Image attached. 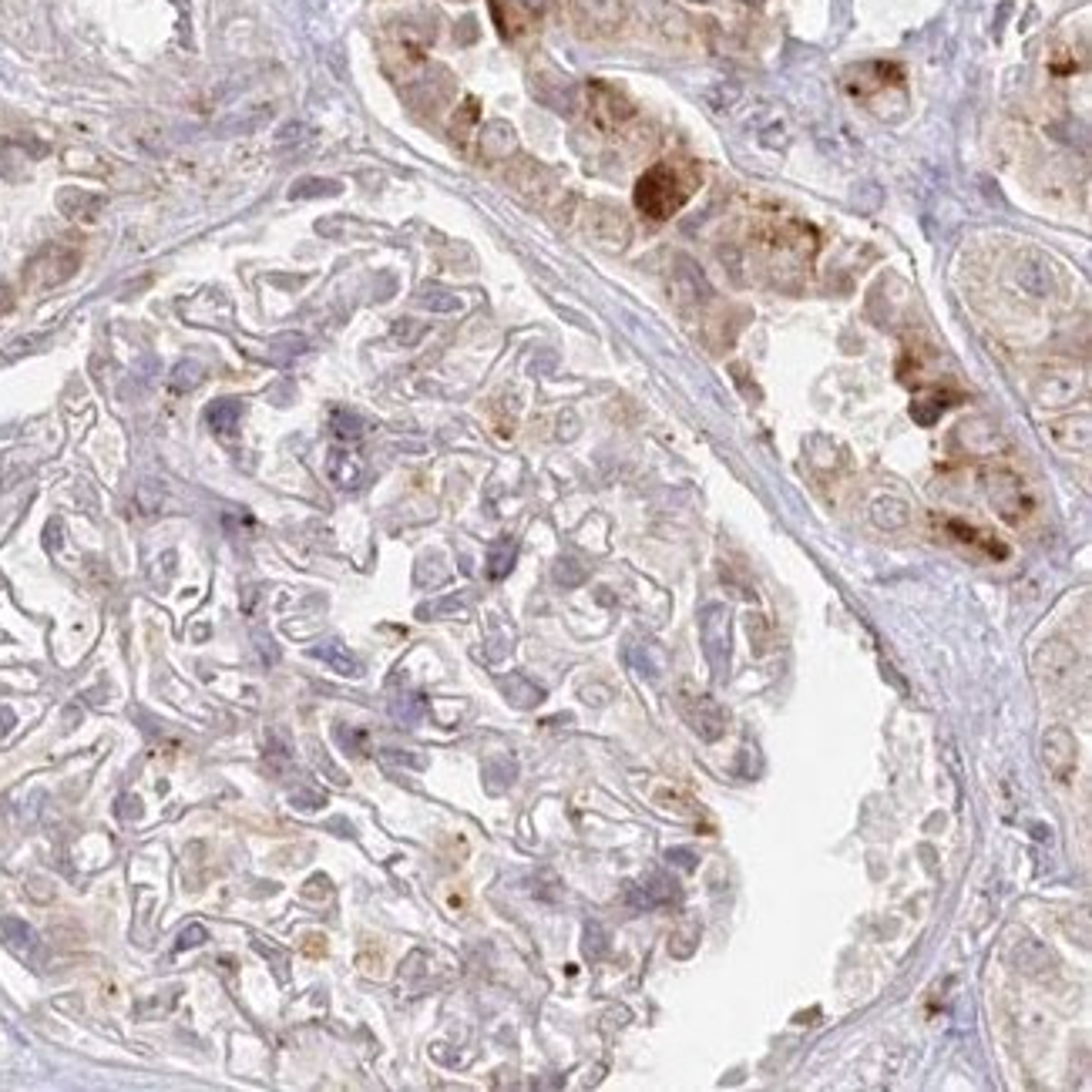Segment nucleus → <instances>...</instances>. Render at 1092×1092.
I'll use <instances>...</instances> for the list:
<instances>
[{
    "label": "nucleus",
    "instance_id": "7",
    "mask_svg": "<svg viewBox=\"0 0 1092 1092\" xmlns=\"http://www.w3.org/2000/svg\"><path fill=\"white\" fill-rule=\"evenodd\" d=\"M699 636H703V653L710 659L716 673L730 666V612L726 606H706L699 619Z\"/></svg>",
    "mask_w": 1092,
    "mask_h": 1092
},
{
    "label": "nucleus",
    "instance_id": "31",
    "mask_svg": "<svg viewBox=\"0 0 1092 1092\" xmlns=\"http://www.w3.org/2000/svg\"><path fill=\"white\" fill-rule=\"evenodd\" d=\"M14 306V293L7 290V286H0V313H11Z\"/></svg>",
    "mask_w": 1092,
    "mask_h": 1092
},
{
    "label": "nucleus",
    "instance_id": "26",
    "mask_svg": "<svg viewBox=\"0 0 1092 1092\" xmlns=\"http://www.w3.org/2000/svg\"><path fill=\"white\" fill-rule=\"evenodd\" d=\"M333 430H337V434H340L343 440H353V437H360L363 424H360V417H357V414H347V410H337V414H333Z\"/></svg>",
    "mask_w": 1092,
    "mask_h": 1092
},
{
    "label": "nucleus",
    "instance_id": "21",
    "mask_svg": "<svg viewBox=\"0 0 1092 1092\" xmlns=\"http://www.w3.org/2000/svg\"><path fill=\"white\" fill-rule=\"evenodd\" d=\"M360 471H363V467H360V461L353 454L333 451V457H330V474H333V481H337L340 487H357Z\"/></svg>",
    "mask_w": 1092,
    "mask_h": 1092
},
{
    "label": "nucleus",
    "instance_id": "2",
    "mask_svg": "<svg viewBox=\"0 0 1092 1092\" xmlns=\"http://www.w3.org/2000/svg\"><path fill=\"white\" fill-rule=\"evenodd\" d=\"M982 487H985V497H989L992 511L999 514L1005 524H1012V528H1022V524L1032 518V511H1036V494L1029 491L1025 477L1019 471H1012V467L989 464L982 471Z\"/></svg>",
    "mask_w": 1092,
    "mask_h": 1092
},
{
    "label": "nucleus",
    "instance_id": "28",
    "mask_svg": "<svg viewBox=\"0 0 1092 1092\" xmlns=\"http://www.w3.org/2000/svg\"><path fill=\"white\" fill-rule=\"evenodd\" d=\"M586 938H589V942H586V955L589 958H599L602 952H606V942H602V928L599 925H589Z\"/></svg>",
    "mask_w": 1092,
    "mask_h": 1092
},
{
    "label": "nucleus",
    "instance_id": "9",
    "mask_svg": "<svg viewBox=\"0 0 1092 1092\" xmlns=\"http://www.w3.org/2000/svg\"><path fill=\"white\" fill-rule=\"evenodd\" d=\"M589 111L599 128H616V124H626L632 114H636V104H632L622 91L609 88V84H592Z\"/></svg>",
    "mask_w": 1092,
    "mask_h": 1092
},
{
    "label": "nucleus",
    "instance_id": "20",
    "mask_svg": "<svg viewBox=\"0 0 1092 1092\" xmlns=\"http://www.w3.org/2000/svg\"><path fill=\"white\" fill-rule=\"evenodd\" d=\"M955 400H958V394L948 397V394H942V390H932V397L925 394V397H918V400H915V404H912V414H915V420H922V424H935V420L942 417L945 410L955 404Z\"/></svg>",
    "mask_w": 1092,
    "mask_h": 1092
},
{
    "label": "nucleus",
    "instance_id": "29",
    "mask_svg": "<svg viewBox=\"0 0 1092 1092\" xmlns=\"http://www.w3.org/2000/svg\"><path fill=\"white\" fill-rule=\"evenodd\" d=\"M199 942H206V928L203 925H192V928H186V935L178 938V948L186 952V948H196Z\"/></svg>",
    "mask_w": 1092,
    "mask_h": 1092
},
{
    "label": "nucleus",
    "instance_id": "6",
    "mask_svg": "<svg viewBox=\"0 0 1092 1092\" xmlns=\"http://www.w3.org/2000/svg\"><path fill=\"white\" fill-rule=\"evenodd\" d=\"M569 11L586 37H609L622 27V0H569Z\"/></svg>",
    "mask_w": 1092,
    "mask_h": 1092
},
{
    "label": "nucleus",
    "instance_id": "5",
    "mask_svg": "<svg viewBox=\"0 0 1092 1092\" xmlns=\"http://www.w3.org/2000/svg\"><path fill=\"white\" fill-rule=\"evenodd\" d=\"M679 710H683V716L689 720V726L703 736V740H720L723 730H726V713L720 710V703H716L713 696L706 693H696L693 686H683L679 689Z\"/></svg>",
    "mask_w": 1092,
    "mask_h": 1092
},
{
    "label": "nucleus",
    "instance_id": "4",
    "mask_svg": "<svg viewBox=\"0 0 1092 1092\" xmlns=\"http://www.w3.org/2000/svg\"><path fill=\"white\" fill-rule=\"evenodd\" d=\"M81 266V253L68 246H47L37 260L27 266V280H31L37 290H54V286L68 283Z\"/></svg>",
    "mask_w": 1092,
    "mask_h": 1092
},
{
    "label": "nucleus",
    "instance_id": "8",
    "mask_svg": "<svg viewBox=\"0 0 1092 1092\" xmlns=\"http://www.w3.org/2000/svg\"><path fill=\"white\" fill-rule=\"evenodd\" d=\"M1042 760H1046V770L1059 783H1069L1079 766V746L1072 740V733L1056 726V730H1049L1042 736Z\"/></svg>",
    "mask_w": 1092,
    "mask_h": 1092
},
{
    "label": "nucleus",
    "instance_id": "14",
    "mask_svg": "<svg viewBox=\"0 0 1092 1092\" xmlns=\"http://www.w3.org/2000/svg\"><path fill=\"white\" fill-rule=\"evenodd\" d=\"M945 528H948V534H952L955 541L969 544V549L982 552V555H989V559H995V562L1009 559V549H1005V544H1002L999 538H995V534L982 531V528H975V524H965V521H945Z\"/></svg>",
    "mask_w": 1092,
    "mask_h": 1092
},
{
    "label": "nucleus",
    "instance_id": "10",
    "mask_svg": "<svg viewBox=\"0 0 1092 1092\" xmlns=\"http://www.w3.org/2000/svg\"><path fill=\"white\" fill-rule=\"evenodd\" d=\"M1015 280L1029 296L1036 300H1046V296L1056 293V266H1052L1046 256H1025L1015 266Z\"/></svg>",
    "mask_w": 1092,
    "mask_h": 1092
},
{
    "label": "nucleus",
    "instance_id": "17",
    "mask_svg": "<svg viewBox=\"0 0 1092 1092\" xmlns=\"http://www.w3.org/2000/svg\"><path fill=\"white\" fill-rule=\"evenodd\" d=\"M239 417H243V404H239V400H216V404L206 410V420L216 434H233L239 427Z\"/></svg>",
    "mask_w": 1092,
    "mask_h": 1092
},
{
    "label": "nucleus",
    "instance_id": "18",
    "mask_svg": "<svg viewBox=\"0 0 1092 1092\" xmlns=\"http://www.w3.org/2000/svg\"><path fill=\"white\" fill-rule=\"evenodd\" d=\"M870 514H874L877 528H887V531L904 528L907 518H912V514H907V504L897 501V497H880V501H874V507H870Z\"/></svg>",
    "mask_w": 1092,
    "mask_h": 1092
},
{
    "label": "nucleus",
    "instance_id": "11",
    "mask_svg": "<svg viewBox=\"0 0 1092 1092\" xmlns=\"http://www.w3.org/2000/svg\"><path fill=\"white\" fill-rule=\"evenodd\" d=\"M1052 444L1066 454H1086L1089 451V414H1072V417H1059L1046 427Z\"/></svg>",
    "mask_w": 1092,
    "mask_h": 1092
},
{
    "label": "nucleus",
    "instance_id": "19",
    "mask_svg": "<svg viewBox=\"0 0 1092 1092\" xmlns=\"http://www.w3.org/2000/svg\"><path fill=\"white\" fill-rule=\"evenodd\" d=\"M0 935H4V942L11 945L17 955H31L37 948L34 928H27L24 922H17V918H0Z\"/></svg>",
    "mask_w": 1092,
    "mask_h": 1092
},
{
    "label": "nucleus",
    "instance_id": "30",
    "mask_svg": "<svg viewBox=\"0 0 1092 1092\" xmlns=\"http://www.w3.org/2000/svg\"><path fill=\"white\" fill-rule=\"evenodd\" d=\"M511 4L521 7V11L528 14V17H534V14H541L544 7H549V0H511Z\"/></svg>",
    "mask_w": 1092,
    "mask_h": 1092
},
{
    "label": "nucleus",
    "instance_id": "22",
    "mask_svg": "<svg viewBox=\"0 0 1092 1092\" xmlns=\"http://www.w3.org/2000/svg\"><path fill=\"white\" fill-rule=\"evenodd\" d=\"M64 168H68V171H78V175H104V171H108V165H104V161L98 158V155H94V151H84V148H71V151H64Z\"/></svg>",
    "mask_w": 1092,
    "mask_h": 1092
},
{
    "label": "nucleus",
    "instance_id": "16",
    "mask_svg": "<svg viewBox=\"0 0 1092 1092\" xmlns=\"http://www.w3.org/2000/svg\"><path fill=\"white\" fill-rule=\"evenodd\" d=\"M511 181L531 199V203H544V199H549L552 175L538 165V161H518V168H511Z\"/></svg>",
    "mask_w": 1092,
    "mask_h": 1092
},
{
    "label": "nucleus",
    "instance_id": "24",
    "mask_svg": "<svg viewBox=\"0 0 1092 1092\" xmlns=\"http://www.w3.org/2000/svg\"><path fill=\"white\" fill-rule=\"evenodd\" d=\"M511 562H514V541L497 544L491 552V562H487V575H491V579H504V575L511 572Z\"/></svg>",
    "mask_w": 1092,
    "mask_h": 1092
},
{
    "label": "nucleus",
    "instance_id": "12",
    "mask_svg": "<svg viewBox=\"0 0 1092 1092\" xmlns=\"http://www.w3.org/2000/svg\"><path fill=\"white\" fill-rule=\"evenodd\" d=\"M589 236L606 246H622L629 239V223H626V216L616 213V209L592 206L589 209Z\"/></svg>",
    "mask_w": 1092,
    "mask_h": 1092
},
{
    "label": "nucleus",
    "instance_id": "13",
    "mask_svg": "<svg viewBox=\"0 0 1092 1092\" xmlns=\"http://www.w3.org/2000/svg\"><path fill=\"white\" fill-rule=\"evenodd\" d=\"M57 209L71 219V223H94L104 209V199L84 189H61L57 192Z\"/></svg>",
    "mask_w": 1092,
    "mask_h": 1092
},
{
    "label": "nucleus",
    "instance_id": "32",
    "mask_svg": "<svg viewBox=\"0 0 1092 1092\" xmlns=\"http://www.w3.org/2000/svg\"><path fill=\"white\" fill-rule=\"evenodd\" d=\"M306 192H337V186H316L313 181V186H296L293 196H306Z\"/></svg>",
    "mask_w": 1092,
    "mask_h": 1092
},
{
    "label": "nucleus",
    "instance_id": "27",
    "mask_svg": "<svg viewBox=\"0 0 1092 1092\" xmlns=\"http://www.w3.org/2000/svg\"><path fill=\"white\" fill-rule=\"evenodd\" d=\"M474 118H477V101H464V108L454 114V135L461 141L467 138V131L474 128V124H471Z\"/></svg>",
    "mask_w": 1092,
    "mask_h": 1092
},
{
    "label": "nucleus",
    "instance_id": "15",
    "mask_svg": "<svg viewBox=\"0 0 1092 1092\" xmlns=\"http://www.w3.org/2000/svg\"><path fill=\"white\" fill-rule=\"evenodd\" d=\"M477 148H481L484 161H501L518 148V138H514V128L507 121H487L481 128V138H477Z\"/></svg>",
    "mask_w": 1092,
    "mask_h": 1092
},
{
    "label": "nucleus",
    "instance_id": "3",
    "mask_svg": "<svg viewBox=\"0 0 1092 1092\" xmlns=\"http://www.w3.org/2000/svg\"><path fill=\"white\" fill-rule=\"evenodd\" d=\"M1032 390H1036L1039 407H1066L1086 390V377L1076 363H1049L1039 370Z\"/></svg>",
    "mask_w": 1092,
    "mask_h": 1092
},
{
    "label": "nucleus",
    "instance_id": "25",
    "mask_svg": "<svg viewBox=\"0 0 1092 1092\" xmlns=\"http://www.w3.org/2000/svg\"><path fill=\"white\" fill-rule=\"evenodd\" d=\"M199 380H203V367H199V363H178L175 373H171V387L175 390L199 387Z\"/></svg>",
    "mask_w": 1092,
    "mask_h": 1092
},
{
    "label": "nucleus",
    "instance_id": "1",
    "mask_svg": "<svg viewBox=\"0 0 1092 1092\" xmlns=\"http://www.w3.org/2000/svg\"><path fill=\"white\" fill-rule=\"evenodd\" d=\"M699 186V171L693 165H683V161H659L649 171H642V178L636 181V209L653 223H666L673 219L679 209L689 203L693 189Z\"/></svg>",
    "mask_w": 1092,
    "mask_h": 1092
},
{
    "label": "nucleus",
    "instance_id": "23",
    "mask_svg": "<svg viewBox=\"0 0 1092 1092\" xmlns=\"http://www.w3.org/2000/svg\"><path fill=\"white\" fill-rule=\"evenodd\" d=\"M313 656L327 659V663H330L333 669H340L343 676H360V663H357V659H353V656L343 653V649L337 653V649H327V646H323V649H313Z\"/></svg>",
    "mask_w": 1092,
    "mask_h": 1092
}]
</instances>
